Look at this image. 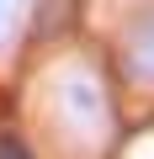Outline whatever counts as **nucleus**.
Segmentation results:
<instances>
[{
    "instance_id": "obj_1",
    "label": "nucleus",
    "mask_w": 154,
    "mask_h": 159,
    "mask_svg": "<svg viewBox=\"0 0 154 159\" xmlns=\"http://www.w3.org/2000/svg\"><path fill=\"white\" fill-rule=\"evenodd\" d=\"M58 117L69 127H80L85 138H96L106 127V96L96 85V74H85V69H69L64 74V85H58Z\"/></svg>"
},
{
    "instance_id": "obj_2",
    "label": "nucleus",
    "mask_w": 154,
    "mask_h": 159,
    "mask_svg": "<svg viewBox=\"0 0 154 159\" xmlns=\"http://www.w3.org/2000/svg\"><path fill=\"white\" fill-rule=\"evenodd\" d=\"M122 64L138 74V85H154V6H138L122 27Z\"/></svg>"
},
{
    "instance_id": "obj_3",
    "label": "nucleus",
    "mask_w": 154,
    "mask_h": 159,
    "mask_svg": "<svg viewBox=\"0 0 154 159\" xmlns=\"http://www.w3.org/2000/svg\"><path fill=\"white\" fill-rule=\"evenodd\" d=\"M27 6H32V0H0V53L11 48V37H16V27H21Z\"/></svg>"
},
{
    "instance_id": "obj_4",
    "label": "nucleus",
    "mask_w": 154,
    "mask_h": 159,
    "mask_svg": "<svg viewBox=\"0 0 154 159\" xmlns=\"http://www.w3.org/2000/svg\"><path fill=\"white\" fill-rule=\"evenodd\" d=\"M0 159H32V154H27V148L11 138V133H0Z\"/></svg>"
}]
</instances>
